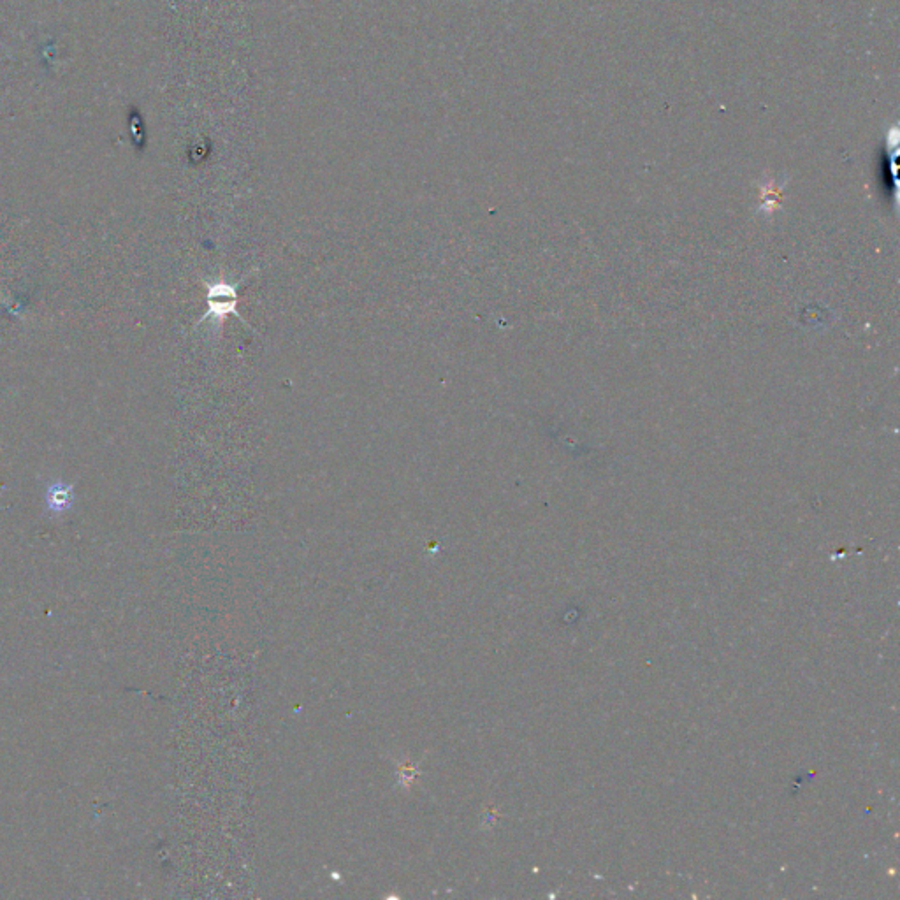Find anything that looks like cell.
Wrapping results in <instances>:
<instances>
[{
    "mask_svg": "<svg viewBox=\"0 0 900 900\" xmlns=\"http://www.w3.org/2000/svg\"><path fill=\"white\" fill-rule=\"evenodd\" d=\"M240 284L241 282L234 285L225 284V282H217V284L204 282V285H206L208 312L204 313L203 319L199 320L197 326H201L206 320H215L217 326H222L225 319H229L233 315V317L240 319L245 326L250 327L254 331V327L250 326L247 320L243 319L240 312H238V285Z\"/></svg>",
    "mask_w": 900,
    "mask_h": 900,
    "instance_id": "obj_1",
    "label": "cell"
},
{
    "mask_svg": "<svg viewBox=\"0 0 900 900\" xmlns=\"http://www.w3.org/2000/svg\"><path fill=\"white\" fill-rule=\"evenodd\" d=\"M46 501L53 512H59V514L66 512L73 505V487L60 484V482L53 484L46 493Z\"/></svg>",
    "mask_w": 900,
    "mask_h": 900,
    "instance_id": "obj_2",
    "label": "cell"
}]
</instances>
